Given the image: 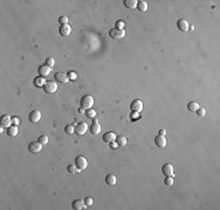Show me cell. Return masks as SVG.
I'll use <instances>...</instances> for the list:
<instances>
[{
    "instance_id": "25",
    "label": "cell",
    "mask_w": 220,
    "mask_h": 210,
    "mask_svg": "<svg viewBox=\"0 0 220 210\" xmlns=\"http://www.w3.org/2000/svg\"><path fill=\"white\" fill-rule=\"evenodd\" d=\"M34 84H35V87H43V85L46 84L45 78H43V77H38V78H35V80H34Z\"/></svg>"
},
{
    "instance_id": "11",
    "label": "cell",
    "mask_w": 220,
    "mask_h": 210,
    "mask_svg": "<svg viewBox=\"0 0 220 210\" xmlns=\"http://www.w3.org/2000/svg\"><path fill=\"white\" fill-rule=\"evenodd\" d=\"M162 173L165 176H173V166L171 163H165L162 167Z\"/></svg>"
},
{
    "instance_id": "1",
    "label": "cell",
    "mask_w": 220,
    "mask_h": 210,
    "mask_svg": "<svg viewBox=\"0 0 220 210\" xmlns=\"http://www.w3.org/2000/svg\"><path fill=\"white\" fill-rule=\"evenodd\" d=\"M75 166H76V168H77L76 172L84 171V169L87 168V166H88V161H87V159H86L84 156L79 155V156H76V159H75Z\"/></svg>"
},
{
    "instance_id": "17",
    "label": "cell",
    "mask_w": 220,
    "mask_h": 210,
    "mask_svg": "<svg viewBox=\"0 0 220 210\" xmlns=\"http://www.w3.org/2000/svg\"><path fill=\"white\" fill-rule=\"evenodd\" d=\"M90 132H92V134H99V133H101V125L99 124L97 119L93 120V125L90 126Z\"/></svg>"
},
{
    "instance_id": "10",
    "label": "cell",
    "mask_w": 220,
    "mask_h": 210,
    "mask_svg": "<svg viewBox=\"0 0 220 210\" xmlns=\"http://www.w3.org/2000/svg\"><path fill=\"white\" fill-rule=\"evenodd\" d=\"M50 71H52V68L47 67L46 64H45V66H40V67L38 68V74H39L41 77H47V76L50 74Z\"/></svg>"
},
{
    "instance_id": "8",
    "label": "cell",
    "mask_w": 220,
    "mask_h": 210,
    "mask_svg": "<svg viewBox=\"0 0 220 210\" xmlns=\"http://www.w3.org/2000/svg\"><path fill=\"white\" fill-rule=\"evenodd\" d=\"M28 119L31 123H38L40 119H41V112L39 110H33L29 116H28Z\"/></svg>"
},
{
    "instance_id": "28",
    "label": "cell",
    "mask_w": 220,
    "mask_h": 210,
    "mask_svg": "<svg viewBox=\"0 0 220 210\" xmlns=\"http://www.w3.org/2000/svg\"><path fill=\"white\" fill-rule=\"evenodd\" d=\"M67 76H68V78H69L70 81H76V80H77V75H76V73H74L73 70H70V71L67 74Z\"/></svg>"
},
{
    "instance_id": "2",
    "label": "cell",
    "mask_w": 220,
    "mask_h": 210,
    "mask_svg": "<svg viewBox=\"0 0 220 210\" xmlns=\"http://www.w3.org/2000/svg\"><path fill=\"white\" fill-rule=\"evenodd\" d=\"M81 107H83V109H92L93 107V105H94V98H93V96H90V95H86V96H83L82 98H81Z\"/></svg>"
},
{
    "instance_id": "12",
    "label": "cell",
    "mask_w": 220,
    "mask_h": 210,
    "mask_svg": "<svg viewBox=\"0 0 220 210\" xmlns=\"http://www.w3.org/2000/svg\"><path fill=\"white\" fill-rule=\"evenodd\" d=\"M54 77H55V80H56L57 82H60V83H67V82L69 81L67 74H65V73H62V71H57V73H55Z\"/></svg>"
},
{
    "instance_id": "20",
    "label": "cell",
    "mask_w": 220,
    "mask_h": 210,
    "mask_svg": "<svg viewBox=\"0 0 220 210\" xmlns=\"http://www.w3.org/2000/svg\"><path fill=\"white\" fill-rule=\"evenodd\" d=\"M137 0H124V6L126 8H130V9H135L137 8Z\"/></svg>"
},
{
    "instance_id": "26",
    "label": "cell",
    "mask_w": 220,
    "mask_h": 210,
    "mask_svg": "<svg viewBox=\"0 0 220 210\" xmlns=\"http://www.w3.org/2000/svg\"><path fill=\"white\" fill-rule=\"evenodd\" d=\"M65 132H66L67 134H73V133H75V126H73V125H67V126L65 127Z\"/></svg>"
},
{
    "instance_id": "9",
    "label": "cell",
    "mask_w": 220,
    "mask_h": 210,
    "mask_svg": "<svg viewBox=\"0 0 220 210\" xmlns=\"http://www.w3.org/2000/svg\"><path fill=\"white\" fill-rule=\"evenodd\" d=\"M0 125H1V127H4V128L9 127V126L12 125V118H11L8 114H4V116H1Z\"/></svg>"
},
{
    "instance_id": "32",
    "label": "cell",
    "mask_w": 220,
    "mask_h": 210,
    "mask_svg": "<svg viewBox=\"0 0 220 210\" xmlns=\"http://www.w3.org/2000/svg\"><path fill=\"white\" fill-rule=\"evenodd\" d=\"M59 22H60L61 25H66V23H68V18H67L66 15H61V16L59 18Z\"/></svg>"
},
{
    "instance_id": "27",
    "label": "cell",
    "mask_w": 220,
    "mask_h": 210,
    "mask_svg": "<svg viewBox=\"0 0 220 210\" xmlns=\"http://www.w3.org/2000/svg\"><path fill=\"white\" fill-rule=\"evenodd\" d=\"M86 116L88 117V118H94L95 116H96V111L95 110H93V109H88L87 111H86Z\"/></svg>"
},
{
    "instance_id": "34",
    "label": "cell",
    "mask_w": 220,
    "mask_h": 210,
    "mask_svg": "<svg viewBox=\"0 0 220 210\" xmlns=\"http://www.w3.org/2000/svg\"><path fill=\"white\" fill-rule=\"evenodd\" d=\"M67 171L69 172V173H75L76 171H77V168H76V166L75 165H68V167H67Z\"/></svg>"
},
{
    "instance_id": "16",
    "label": "cell",
    "mask_w": 220,
    "mask_h": 210,
    "mask_svg": "<svg viewBox=\"0 0 220 210\" xmlns=\"http://www.w3.org/2000/svg\"><path fill=\"white\" fill-rule=\"evenodd\" d=\"M103 141L104 142H107V144H111V142H114L115 140H116V134L114 133V132H107V133H104L103 134Z\"/></svg>"
},
{
    "instance_id": "14",
    "label": "cell",
    "mask_w": 220,
    "mask_h": 210,
    "mask_svg": "<svg viewBox=\"0 0 220 210\" xmlns=\"http://www.w3.org/2000/svg\"><path fill=\"white\" fill-rule=\"evenodd\" d=\"M189 22L185 20V19H180V20H178V22H177V27H178V29L179 30H182V32H187L189 30Z\"/></svg>"
},
{
    "instance_id": "30",
    "label": "cell",
    "mask_w": 220,
    "mask_h": 210,
    "mask_svg": "<svg viewBox=\"0 0 220 210\" xmlns=\"http://www.w3.org/2000/svg\"><path fill=\"white\" fill-rule=\"evenodd\" d=\"M38 141H39L40 144H42V145H46V144L48 142V137H46V135H40L39 139H38Z\"/></svg>"
},
{
    "instance_id": "29",
    "label": "cell",
    "mask_w": 220,
    "mask_h": 210,
    "mask_svg": "<svg viewBox=\"0 0 220 210\" xmlns=\"http://www.w3.org/2000/svg\"><path fill=\"white\" fill-rule=\"evenodd\" d=\"M164 183H165L166 186H172V185H173V176H165Z\"/></svg>"
},
{
    "instance_id": "39",
    "label": "cell",
    "mask_w": 220,
    "mask_h": 210,
    "mask_svg": "<svg viewBox=\"0 0 220 210\" xmlns=\"http://www.w3.org/2000/svg\"><path fill=\"white\" fill-rule=\"evenodd\" d=\"M79 112H80V113H83V112H84V109H83V107H80V109H79Z\"/></svg>"
},
{
    "instance_id": "21",
    "label": "cell",
    "mask_w": 220,
    "mask_h": 210,
    "mask_svg": "<svg viewBox=\"0 0 220 210\" xmlns=\"http://www.w3.org/2000/svg\"><path fill=\"white\" fill-rule=\"evenodd\" d=\"M137 8L139 12H146L148 11V2L144 0H141L137 2Z\"/></svg>"
},
{
    "instance_id": "7",
    "label": "cell",
    "mask_w": 220,
    "mask_h": 210,
    "mask_svg": "<svg viewBox=\"0 0 220 210\" xmlns=\"http://www.w3.org/2000/svg\"><path fill=\"white\" fill-rule=\"evenodd\" d=\"M42 149V144H40L39 141H33L28 145V151L32 153H39Z\"/></svg>"
},
{
    "instance_id": "40",
    "label": "cell",
    "mask_w": 220,
    "mask_h": 210,
    "mask_svg": "<svg viewBox=\"0 0 220 210\" xmlns=\"http://www.w3.org/2000/svg\"><path fill=\"white\" fill-rule=\"evenodd\" d=\"M189 29L190 30H194V26H189Z\"/></svg>"
},
{
    "instance_id": "22",
    "label": "cell",
    "mask_w": 220,
    "mask_h": 210,
    "mask_svg": "<svg viewBox=\"0 0 220 210\" xmlns=\"http://www.w3.org/2000/svg\"><path fill=\"white\" fill-rule=\"evenodd\" d=\"M106 182H107V185H109V186H115L116 182H117L116 176H115L114 174H109V175H107V176H106Z\"/></svg>"
},
{
    "instance_id": "38",
    "label": "cell",
    "mask_w": 220,
    "mask_h": 210,
    "mask_svg": "<svg viewBox=\"0 0 220 210\" xmlns=\"http://www.w3.org/2000/svg\"><path fill=\"white\" fill-rule=\"evenodd\" d=\"M166 134V131L165 130H159V134L158 135H165Z\"/></svg>"
},
{
    "instance_id": "3",
    "label": "cell",
    "mask_w": 220,
    "mask_h": 210,
    "mask_svg": "<svg viewBox=\"0 0 220 210\" xmlns=\"http://www.w3.org/2000/svg\"><path fill=\"white\" fill-rule=\"evenodd\" d=\"M109 35L111 39L114 40H121L125 36V30L124 29H117V28H114L109 32Z\"/></svg>"
},
{
    "instance_id": "36",
    "label": "cell",
    "mask_w": 220,
    "mask_h": 210,
    "mask_svg": "<svg viewBox=\"0 0 220 210\" xmlns=\"http://www.w3.org/2000/svg\"><path fill=\"white\" fill-rule=\"evenodd\" d=\"M84 204H86L87 207H89V206H92V204H93V199H92L90 196H88V197H86V199H84Z\"/></svg>"
},
{
    "instance_id": "4",
    "label": "cell",
    "mask_w": 220,
    "mask_h": 210,
    "mask_svg": "<svg viewBox=\"0 0 220 210\" xmlns=\"http://www.w3.org/2000/svg\"><path fill=\"white\" fill-rule=\"evenodd\" d=\"M42 88H43V90H45L46 94L50 95V94H54L57 90V84L55 82H53V81H49V82H46V84Z\"/></svg>"
},
{
    "instance_id": "18",
    "label": "cell",
    "mask_w": 220,
    "mask_h": 210,
    "mask_svg": "<svg viewBox=\"0 0 220 210\" xmlns=\"http://www.w3.org/2000/svg\"><path fill=\"white\" fill-rule=\"evenodd\" d=\"M155 144L158 146V147H165L167 141H166V138L164 135H157L155 138Z\"/></svg>"
},
{
    "instance_id": "5",
    "label": "cell",
    "mask_w": 220,
    "mask_h": 210,
    "mask_svg": "<svg viewBox=\"0 0 220 210\" xmlns=\"http://www.w3.org/2000/svg\"><path fill=\"white\" fill-rule=\"evenodd\" d=\"M143 107H144L143 102L139 101V99H135V101H132L131 104H130V109H131L132 112H137V113H138V112H141V111L143 110Z\"/></svg>"
},
{
    "instance_id": "24",
    "label": "cell",
    "mask_w": 220,
    "mask_h": 210,
    "mask_svg": "<svg viewBox=\"0 0 220 210\" xmlns=\"http://www.w3.org/2000/svg\"><path fill=\"white\" fill-rule=\"evenodd\" d=\"M116 144H117L118 146H124V145L126 144V138H125L124 135H118V137H116Z\"/></svg>"
},
{
    "instance_id": "31",
    "label": "cell",
    "mask_w": 220,
    "mask_h": 210,
    "mask_svg": "<svg viewBox=\"0 0 220 210\" xmlns=\"http://www.w3.org/2000/svg\"><path fill=\"white\" fill-rule=\"evenodd\" d=\"M54 63H55V61H54V58H53V57H48V58L46 60V66H47V67H49V68L54 67Z\"/></svg>"
},
{
    "instance_id": "6",
    "label": "cell",
    "mask_w": 220,
    "mask_h": 210,
    "mask_svg": "<svg viewBox=\"0 0 220 210\" xmlns=\"http://www.w3.org/2000/svg\"><path fill=\"white\" fill-rule=\"evenodd\" d=\"M87 130H88V125H87V123H84V121L79 123V124H76V126H75V133H76L77 135H83V134L87 132Z\"/></svg>"
},
{
    "instance_id": "15",
    "label": "cell",
    "mask_w": 220,
    "mask_h": 210,
    "mask_svg": "<svg viewBox=\"0 0 220 210\" xmlns=\"http://www.w3.org/2000/svg\"><path fill=\"white\" fill-rule=\"evenodd\" d=\"M72 207H73V209H75V210H82V209H84L87 206L84 204V201L77 199V200H74V201H73Z\"/></svg>"
},
{
    "instance_id": "23",
    "label": "cell",
    "mask_w": 220,
    "mask_h": 210,
    "mask_svg": "<svg viewBox=\"0 0 220 210\" xmlns=\"http://www.w3.org/2000/svg\"><path fill=\"white\" fill-rule=\"evenodd\" d=\"M199 107H200V106H199V104H198L197 102H190V103L187 104V109H189V111H191V112H196Z\"/></svg>"
},
{
    "instance_id": "13",
    "label": "cell",
    "mask_w": 220,
    "mask_h": 210,
    "mask_svg": "<svg viewBox=\"0 0 220 210\" xmlns=\"http://www.w3.org/2000/svg\"><path fill=\"white\" fill-rule=\"evenodd\" d=\"M59 33H60V35H62V36H68V35H70V33H72V27H70L68 23L61 25V27H60V29H59Z\"/></svg>"
},
{
    "instance_id": "33",
    "label": "cell",
    "mask_w": 220,
    "mask_h": 210,
    "mask_svg": "<svg viewBox=\"0 0 220 210\" xmlns=\"http://www.w3.org/2000/svg\"><path fill=\"white\" fill-rule=\"evenodd\" d=\"M196 112H197V114H198L199 117H204V116L206 114V111H205V109H204V107H199V109H198Z\"/></svg>"
},
{
    "instance_id": "19",
    "label": "cell",
    "mask_w": 220,
    "mask_h": 210,
    "mask_svg": "<svg viewBox=\"0 0 220 210\" xmlns=\"http://www.w3.org/2000/svg\"><path fill=\"white\" fill-rule=\"evenodd\" d=\"M6 133H7L9 137H15V135L18 134V126L11 125L9 127L6 128Z\"/></svg>"
},
{
    "instance_id": "37",
    "label": "cell",
    "mask_w": 220,
    "mask_h": 210,
    "mask_svg": "<svg viewBox=\"0 0 220 210\" xmlns=\"http://www.w3.org/2000/svg\"><path fill=\"white\" fill-rule=\"evenodd\" d=\"M12 124H13L14 126H18V125H19V119H18L16 117H13V118H12Z\"/></svg>"
},
{
    "instance_id": "35",
    "label": "cell",
    "mask_w": 220,
    "mask_h": 210,
    "mask_svg": "<svg viewBox=\"0 0 220 210\" xmlns=\"http://www.w3.org/2000/svg\"><path fill=\"white\" fill-rule=\"evenodd\" d=\"M115 26H116L117 29H123V28H124V22H123L122 20H118V21H116Z\"/></svg>"
}]
</instances>
